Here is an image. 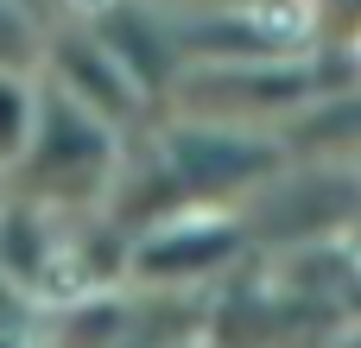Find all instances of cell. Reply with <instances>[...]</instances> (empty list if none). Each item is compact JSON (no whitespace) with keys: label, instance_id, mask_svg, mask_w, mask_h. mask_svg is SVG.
Listing matches in <instances>:
<instances>
[{"label":"cell","instance_id":"6da1fadb","mask_svg":"<svg viewBox=\"0 0 361 348\" xmlns=\"http://www.w3.org/2000/svg\"><path fill=\"white\" fill-rule=\"evenodd\" d=\"M121 127L89 114L82 101L57 95L44 82V108H38V133L25 146V159L13 165L6 190L38 203V209H57V216H89V209H108L114 197V178L127 165L121 152Z\"/></svg>","mask_w":361,"mask_h":348},{"label":"cell","instance_id":"7a4b0ae2","mask_svg":"<svg viewBox=\"0 0 361 348\" xmlns=\"http://www.w3.org/2000/svg\"><path fill=\"white\" fill-rule=\"evenodd\" d=\"M57 95L82 101L89 114L114 120L121 133L140 120V101H146V82L133 76V63L114 51V38L95 25V19H63L51 25V44H44V70H38Z\"/></svg>","mask_w":361,"mask_h":348},{"label":"cell","instance_id":"3957f363","mask_svg":"<svg viewBox=\"0 0 361 348\" xmlns=\"http://www.w3.org/2000/svg\"><path fill=\"white\" fill-rule=\"evenodd\" d=\"M38 108H44V76L0 70V178H13V165L25 159L38 133Z\"/></svg>","mask_w":361,"mask_h":348},{"label":"cell","instance_id":"277c9868","mask_svg":"<svg viewBox=\"0 0 361 348\" xmlns=\"http://www.w3.org/2000/svg\"><path fill=\"white\" fill-rule=\"evenodd\" d=\"M44 44H51L44 13L32 0H0V70L38 76L44 70Z\"/></svg>","mask_w":361,"mask_h":348}]
</instances>
